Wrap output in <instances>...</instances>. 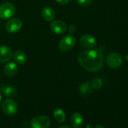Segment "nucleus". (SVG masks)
<instances>
[{
	"label": "nucleus",
	"instance_id": "nucleus-17",
	"mask_svg": "<svg viewBox=\"0 0 128 128\" xmlns=\"http://www.w3.org/2000/svg\"><path fill=\"white\" fill-rule=\"evenodd\" d=\"M54 117L58 123H63L66 120V114L61 108H56L54 110Z\"/></svg>",
	"mask_w": 128,
	"mask_h": 128
},
{
	"label": "nucleus",
	"instance_id": "nucleus-22",
	"mask_svg": "<svg viewBox=\"0 0 128 128\" xmlns=\"http://www.w3.org/2000/svg\"><path fill=\"white\" fill-rule=\"evenodd\" d=\"M94 128H105V127L102 126H101V125H96V126H95Z\"/></svg>",
	"mask_w": 128,
	"mask_h": 128
},
{
	"label": "nucleus",
	"instance_id": "nucleus-3",
	"mask_svg": "<svg viewBox=\"0 0 128 128\" xmlns=\"http://www.w3.org/2000/svg\"><path fill=\"white\" fill-rule=\"evenodd\" d=\"M1 108L5 114L12 116L17 114L18 111V106L14 100L12 99H7L2 102Z\"/></svg>",
	"mask_w": 128,
	"mask_h": 128
},
{
	"label": "nucleus",
	"instance_id": "nucleus-6",
	"mask_svg": "<svg viewBox=\"0 0 128 128\" xmlns=\"http://www.w3.org/2000/svg\"><path fill=\"white\" fill-rule=\"evenodd\" d=\"M122 56L120 54L114 52L111 53L108 56L106 60L107 65L109 68L115 70L119 68L122 64Z\"/></svg>",
	"mask_w": 128,
	"mask_h": 128
},
{
	"label": "nucleus",
	"instance_id": "nucleus-1",
	"mask_svg": "<svg viewBox=\"0 0 128 128\" xmlns=\"http://www.w3.org/2000/svg\"><path fill=\"white\" fill-rule=\"evenodd\" d=\"M105 47L82 51L78 57L80 65L89 72L100 71L103 66V52Z\"/></svg>",
	"mask_w": 128,
	"mask_h": 128
},
{
	"label": "nucleus",
	"instance_id": "nucleus-21",
	"mask_svg": "<svg viewBox=\"0 0 128 128\" xmlns=\"http://www.w3.org/2000/svg\"><path fill=\"white\" fill-rule=\"evenodd\" d=\"M69 31H70V33L71 35L74 34V33L76 32V26L75 25H73V24L70 25V27H69Z\"/></svg>",
	"mask_w": 128,
	"mask_h": 128
},
{
	"label": "nucleus",
	"instance_id": "nucleus-5",
	"mask_svg": "<svg viewBox=\"0 0 128 128\" xmlns=\"http://www.w3.org/2000/svg\"><path fill=\"white\" fill-rule=\"evenodd\" d=\"M31 128H48L50 126V119L46 115L35 117L30 121Z\"/></svg>",
	"mask_w": 128,
	"mask_h": 128
},
{
	"label": "nucleus",
	"instance_id": "nucleus-4",
	"mask_svg": "<svg viewBox=\"0 0 128 128\" xmlns=\"http://www.w3.org/2000/svg\"><path fill=\"white\" fill-rule=\"evenodd\" d=\"M16 12L15 7L10 2H5L0 6V18L2 20H8L12 18Z\"/></svg>",
	"mask_w": 128,
	"mask_h": 128
},
{
	"label": "nucleus",
	"instance_id": "nucleus-25",
	"mask_svg": "<svg viewBox=\"0 0 128 128\" xmlns=\"http://www.w3.org/2000/svg\"><path fill=\"white\" fill-rule=\"evenodd\" d=\"M1 100H2V95H1V93H0V102H1Z\"/></svg>",
	"mask_w": 128,
	"mask_h": 128
},
{
	"label": "nucleus",
	"instance_id": "nucleus-10",
	"mask_svg": "<svg viewBox=\"0 0 128 128\" xmlns=\"http://www.w3.org/2000/svg\"><path fill=\"white\" fill-rule=\"evenodd\" d=\"M13 57L12 49L8 46H0V62L5 63L12 60Z\"/></svg>",
	"mask_w": 128,
	"mask_h": 128
},
{
	"label": "nucleus",
	"instance_id": "nucleus-15",
	"mask_svg": "<svg viewBox=\"0 0 128 128\" xmlns=\"http://www.w3.org/2000/svg\"><path fill=\"white\" fill-rule=\"evenodd\" d=\"M13 56H14V60L15 62L17 64H19V65H24L27 61V56L26 54L23 52L22 50L15 51L14 54H13Z\"/></svg>",
	"mask_w": 128,
	"mask_h": 128
},
{
	"label": "nucleus",
	"instance_id": "nucleus-24",
	"mask_svg": "<svg viewBox=\"0 0 128 128\" xmlns=\"http://www.w3.org/2000/svg\"><path fill=\"white\" fill-rule=\"evenodd\" d=\"M125 59H126V61H128V54L125 56Z\"/></svg>",
	"mask_w": 128,
	"mask_h": 128
},
{
	"label": "nucleus",
	"instance_id": "nucleus-16",
	"mask_svg": "<svg viewBox=\"0 0 128 128\" xmlns=\"http://www.w3.org/2000/svg\"><path fill=\"white\" fill-rule=\"evenodd\" d=\"M92 86L91 84L88 82H84L79 87V92L83 96H88L91 94L92 92Z\"/></svg>",
	"mask_w": 128,
	"mask_h": 128
},
{
	"label": "nucleus",
	"instance_id": "nucleus-12",
	"mask_svg": "<svg viewBox=\"0 0 128 128\" xmlns=\"http://www.w3.org/2000/svg\"><path fill=\"white\" fill-rule=\"evenodd\" d=\"M70 122L73 128H81L84 124V118L81 113L76 112L72 115Z\"/></svg>",
	"mask_w": 128,
	"mask_h": 128
},
{
	"label": "nucleus",
	"instance_id": "nucleus-19",
	"mask_svg": "<svg viewBox=\"0 0 128 128\" xmlns=\"http://www.w3.org/2000/svg\"><path fill=\"white\" fill-rule=\"evenodd\" d=\"M78 3L82 7H87L90 6L92 2V0H77Z\"/></svg>",
	"mask_w": 128,
	"mask_h": 128
},
{
	"label": "nucleus",
	"instance_id": "nucleus-18",
	"mask_svg": "<svg viewBox=\"0 0 128 128\" xmlns=\"http://www.w3.org/2000/svg\"><path fill=\"white\" fill-rule=\"evenodd\" d=\"M91 86L95 90H99L102 87V81L100 78H94L91 82Z\"/></svg>",
	"mask_w": 128,
	"mask_h": 128
},
{
	"label": "nucleus",
	"instance_id": "nucleus-11",
	"mask_svg": "<svg viewBox=\"0 0 128 128\" xmlns=\"http://www.w3.org/2000/svg\"><path fill=\"white\" fill-rule=\"evenodd\" d=\"M42 16L46 21L52 22L56 18V12L50 7H44L42 11Z\"/></svg>",
	"mask_w": 128,
	"mask_h": 128
},
{
	"label": "nucleus",
	"instance_id": "nucleus-20",
	"mask_svg": "<svg viewBox=\"0 0 128 128\" xmlns=\"http://www.w3.org/2000/svg\"><path fill=\"white\" fill-rule=\"evenodd\" d=\"M56 2L61 6H65L66 4H68L71 0H56Z\"/></svg>",
	"mask_w": 128,
	"mask_h": 128
},
{
	"label": "nucleus",
	"instance_id": "nucleus-8",
	"mask_svg": "<svg viewBox=\"0 0 128 128\" xmlns=\"http://www.w3.org/2000/svg\"><path fill=\"white\" fill-rule=\"evenodd\" d=\"M23 26L22 21L18 18H13L9 20L6 24V30L9 33L18 32Z\"/></svg>",
	"mask_w": 128,
	"mask_h": 128
},
{
	"label": "nucleus",
	"instance_id": "nucleus-2",
	"mask_svg": "<svg viewBox=\"0 0 128 128\" xmlns=\"http://www.w3.org/2000/svg\"><path fill=\"white\" fill-rule=\"evenodd\" d=\"M76 44V38L73 35H67L61 38L59 42L58 48L62 52L70 51Z\"/></svg>",
	"mask_w": 128,
	"mask_h": 128
},
{
	"label": "nucleus",
	"instance_id": "nucleus-13",
	"mask_svg": "<svg viewBox=\"0 0 128 128\" xmlns=\"http://www.w3.org/2000/svg\"><path fill=\"white\" fill-rule=\"evenodd\" d=\"M4 72L8 77H14L18 72V67L15 62H8L5 66Z\"/></svg>",
	"mask_w": 128,
	"mask_h": 128
},
{
	"label": "nucleus",
	"instance_id": "nucleus-9",
	"mask_svg": "<svg viewBox=\"0 0 128 128\" xmlns=\"http://www.w3.org/2000/svg\"><path fill=\"white\" fill-rule=\"evenodd\" d=\"M51 31L57 35H61L65 33L67 30V25L65 22L62 20H54L50 24Z\"/></svg>",
	"mask_w": 128,
	"mask_h": 128
},
{
	"label": "nucleus",
	"instance_id": "nucleus-14",
	"mask_svg": "<svg viewBox=\"0 0 128 128\" xmlns=\"http://www.w3.org/2000/svg\"><path fill=\"white\" fill-rule=\"evenodd\" d=\"M0 93H3V94L7 97L14 96L18 91L15 88L12 86H6L4 84H0Z\"/></svg>",
	"mask_w": 128,
	"mask_h": 128
},
{
	"label": "nucleus",
	"instance_id": "nucleus-7",
	"mask_svg": "<svg viewBox=\"0 0 128 128\" xmlns=\"http://www.w3.org/2000/svg\"><path fill=\"white\" fill-rule=\"evenodd\" d=\"M80 44L85 49H94L97 45L96 38L90 35H84L80 38Z\"/></svg>",
	"mask_w": 128,
	"mask_h": 128
},
{
	"label": "nucleus",
	"instance_id": "nucleus-23",
	"mask_svg": "<svg viewBox=\"0 0 128 128\" xmlns=\"http://www.w3.org/2000/svg\"><path fill=\"white\" fill-rule=\"evenodd\" d=\"M59 128H72V127H70L69 126H60Z\"/></svg>",
	"mask_w": 128,
	"mask_h": 128
}]
</instances>
